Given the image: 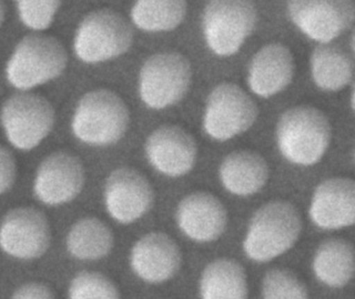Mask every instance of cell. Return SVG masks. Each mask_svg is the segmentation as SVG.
<instances>
[{
    "mask_svg": "<svg viewBox=\"0 0 355 299\" xmlns=\"http://www.w3.org/2000/svg\"><path fill=\"white\" fill-rule=\"evenodd\" d=\"M187 3L182 0L139 1L133 6L131 17L139 28L146 31H168L176 28L185 18Z\"/></svg>",
    "mask_w": 355,
    "mask_h": 299,
    "instance_id": "cell-24",
    "label": "cell"
},
{
    "mask_svg": "<svg viewBox=\"0 0 355 299\" xmlns=\"http://www.w3.org/2000/svg\"><path fill=\"white\" fill-rule=\"evenodd\" d=\"M50 227L45 214L31 207L10 210L0 225V248L15 258L37 259L47 252Z\"/></svg>",
    "mask_w": 355,
    "mask_h": 299,
    "instance_id": "cell-10",
    "label": "cell"
},
{
    "mask_svg": "<svg viewBox=\"0 0 355 299\" xmlns=\"http://www.w3.org/2000/svg\"><path fill=\"white\" fill-rule=\"evenodd\" d=\"M146 153L160 173L180 177L191 171L198 147L193 137L178 126H162L148 137Z\"/></svg>",
    "mask_w": 355,
    "mask_h": 299,
    "instance_id": "cell-14",
    "label": "cell"
},
{
    "mask_svg": "<svg viewBox=\"0 0 355 299\" xmlns=\"http://www.w3.org/2000/svg\"><path fill=\"white\" fill-rule=\"evenodd\" d=\"M252 98L234 83H221L209 95L204 128L212 139L227 141L250 128L258 118Z\"/></svg>",
    "mask_w": 355,
    "mask_h": 299,
    "instance_id": "cell-9",
    "label": "cell"
},
{
    "mask_svg": "<svg viewBox=\"0 0 355 299\" xmlns=\"http://www.w3.org/2000/svg\"><path fill=\"white\" fill-rule=\"evenodd\" d=\"M85 184L83 163L74 155L56 152L40 165L35 182V192L48 205H60L74 200Z\"/></svg>",
    "mask_w": 355,
    "mask_h": 299,
    "instance_id": "cell-13",
    "label": "cell"
},
{
    "mask_svg": "<svg viewBox=\"0 0 355 299\" xmlns=\"http://www.w3.org/2000/svg\"><path fill=\"white\" fill-rule=\"evenodd\" d=\"M106 208L112 219L131 223L149 212L154 203V190L147 178L135 169H116L106 180Z\"/></svg>",
    "mask_w": 355,
    "mask_h": 299,
    "instance_id": "cell-12",
    "label": "cell"
},
{
    "mask_svg": "<svg viewBox=\"0 0 355 299\" xmlns=\"http://www.w3.org/2000/svg\"><path fill=\"white\" fill-rule=\"evenodd\" d=\"M331 128L317 108L296 106L282 114L277 123V145L292 163L312 165L321 160L331 143Z\"/></svg>",
    "mask_w": 355,
    "mask_h": 299,
    "instance_id": "cell-2",
    "label": "cell"
},
{
    "mask_svg": "<svg viewBox=\"0 0 355 299\" xmlns=\"http://www.w3.org/2000/svg\"><path fill=\"white\" fill-rule=\"evenodd\" d=\"M70 299H120L118 288L105 275L83 271L71 282Z\"/></svg>",
    "mask_w": 355,
    "mask_h": 299,
    "instance_id": "cell-25",
    "label": "cell"
},
{
    "mask_svg": "<svg viewBox=\"0 0 355 299\" xmlns=\"http://www.w3.org/2000/svg\"><path fill=\"white\" fill-rule=\"evenodd\" d=\"M12 299H55L51 290L41 283H28L21 286Z\"/></svg>",
    "mask_w": 355,
    "mask_h": 299,
    "instance_id": "cell-29",
    "label": "cell"
},
{
    "mask_svg": "<svg viewBox=\"0 0 355 299\" xmlns=\"http://www.w3.org/2000/svg\"><path fill=\"white\" fill-rule=\"evenodd\" d=\"M302 228V217L293 205L284 200L268 203L252 216L244 252L256 262H268L293 248Z\"/></svg>",
    "mask_w": 355,
    "mask_h": 299,
    "instance_id": "cell-1",
    "label": "cell"
},
{
    "mask_svg": "<svg viewBox=\"0 0 355 299\" xmlns=\"http://www.w3.org/2000/svg\"><path fill=\"white\" fill-rule=\"evenodd\" d=\"M354 158H355V152H354Z\"/></svg>",
    "mask_w": 355,
    "mask_h": 299,
    "instance_id": "cell-33",
    "label": "cell"
},
{
    "mask_svg": "<svg viewBox=\"0 0 355 299\" xmlns=\"http://www.w3.org/2000/svg\"><path fill=\"white\" fill-rule=\"evenodd\" d=\"M311 219L321 229L338 230L355 225V181L333 178L319 184L313 196Z\"/></svg>",
    "mask_w": 355,
    "mask_h": 299,
    "instance_id": "cell-15",
    "label": "cell"
},
{
    "mask_svg": "<svg viewBox=\"0 0 355 299\" xmlns=\"http://www.w3.org/2000/svg\"><path fill=\"white\" fill-rule=\"evenodd\" d=\"M114 246L112 230L95 217H85L73 225L67 237L69 253L80 260H98Z\"/></svg>",
    "mask_w": 355,
    "mask_h": 299,
    "instance_id": "cell-22",
    "label": "cell"
},
{
    "mask_svg": "<svg viewBox=\"0 0 355 299\" xmlns=\"http://www.w3.org/2000/svg\"><path fill=\"white\" fill-rule=\"evenodd\" d=\"M264 299H309L306 285L291 271L272 269L263 280Z\"/></svg>",
    "mask_w": 355,
    "mask_h": 299,
    "instance_id": "cell-26",
    "label": "cell"
},
{
    "mask_svg": "<svg viewBox=\"0 0 355 299\" xmlns=\"http://www.w3.org/2000/svg\"><path fill=\"white\" fill-rule=\"evenodd\" d=\"M223 186L237 196H250L258 192L268 180L269 169L261 155L239 151L227 155L219 169Z\"/></svg>",
    "mask_w": 355,
    "mask_h": 299,
    "instance_id": "cell-19",
    "label": "cell"
},
{
    "mask_svg": "<svg viewBox=\"0 0 355 299\" xmlns=\"http://www.w3.org/2000/svg\"><path fill=\"white\" fill-rule=\"evenodd\" d=\"M352 51H354V53L355 55V31H354V35H352Z\"/></svg>",
    "mask_w": 355,
    "mask_h": 299,
    "instance_id": "cell-31",
    "label": "cell"
},
{
    "mask_svg": "<svg viewBox=\"0 0 355 299\" xmlns=\"http://www.w3.org/2000/svg\"><path fill=\"white\" fill-rule=\"evenodd\" d=\"M288 12L304 35L323 44L341 35L355 21V4L343 0L291 1Z\"/></svg>",
    "mask_w": 355,
    "mask_h": 299,
    "instance_id": "cell-11",
    "label": "cell"
},
{
    "mask_svg": "<svg viewBox=\"0 0 355 299\" xmlns=\"http://www.w3.org/2000/svg\"><path fill=\"white\" fill-rule=\"evenodd\" d=\"M189 60L176 52L155 54L139 74V94L149 108L162 110L183 99L191 81Z\"/></svg>",
    "mask_w": 355,
    "mask_h": 299,
    "instance_id": "cell-7",
    "label": "cell"
},
{
    "mask_svg": "<svg viewBox=\"0 0 355 299\" xmlns=\"http://www.w3.org/2000/svg\"><path fill=\"white\" fill-rule=\"evenodd\" d=\"M311 69L317 87L329 92L344 89L354 75L349 56L336 46L321 45L315 48L311 58Z\"/></svg>",
    "mask_w": 355,
    "mask_h": 299,
    "instance_id": "cell-23",
    "label": "cell"
},
{
    "mask_svg": "<svg viewBox=\"0 0 355 299\" xmlns=\"http://www.w3.org/2000/svg\"><path fill=\"white\" fill-rule=\"evenodd\" d=\"M60 6V1H20L19 15L29 28L42 31L50 26Z\"/></svg>",
    "mask_w": 355,
    "mask_h": 299,
    "instance_id": "cell-27",
    "label": "cell"
},
{
    "mask_svg": "<svg viewBox=\"0 0 355 299\" xmlns=\"http://www.w3.org/2000/svg\"><path fill=\"white\" fill-rule=\"evenodd\" d=\"M200 294L202 299H246L245 271L231 259L210 263L202 273Z\"/></svg>",
    "mask_w": 355,
    "mask_h": 299,
    "instance_id": "cell-21",
    "label": "cell"
},
{
    "mask_svg": "<svg viewBox=\"0 0 355 299\" xmlns=\"http://www.w3.org/2000/svg\"><path fill=\"white\" fill-rule=\"evenodd\" d=\"M133 43V31L122 15L99 10L85 17L75 35L77 56L89 64L126 53Z\"/></svg>",
    "mask_w": 355,
    "mask_h": 299,
    "instance_id": "cell-5",
    "label": "cell"
},
{
    "mask_svg": "<svg viewBox=\"0 0 355 299\" xmlns=\"http://www.w3.org/2000/svg\"><path fill=\"white\" fill-rule=\"evenodd\" d=\"M313 269L321 283L331 288L344 287L355 275L354 246L339 238L327 240L317 248Z\"/></svg>",
    "mask_w": 355,
    "mask_h": 299,
    "instance_id": "cell-20",
    "label": "cell"
},
{
    "mask_svg": "<svg viewBox=\"0 0 355 299\" xmlns=\"http://www.w3.org/2000/svg\"><path fill=\"white\" fill-rule=\"evenodd\" d=\"M55 112L41 96L17 94L2 106L1 122L8 141L20 150L37 147L51 131Z\"/></svg>",
    "mask_w": 355,
    "mask_h": 299,
    "instance_id": "cell-8",
    "label": "cell"
},
{
    "mask_svg": "<svg viewBox=\"0 0 355 299\" xmlns=\"http://www.w3.org/2000/svg\"><path fill=\"white\" fill-rule=\"evenodd\" d=\"M16 178V162L14 156L0 146V194L10 189Z\"/></svg>",
    "mask_w": 355,
    "mask_h": 299,
    "instance_id": "cell-28",
    "label": "cell"
},
{
    "mask_svg": "<svg viewBox=\"0 0 355 299\" xmlns=\"http://www.w3.org/2000/svg\"><path fill=\"white\" fill-rule=\"evenodd\" d=\"M223 203L208 192H194L178 206L177 221L185 235L198 242L215 241L227 225Z\"/></svg>",
    "mask_w": 355,
    "mask_h": 299,
    "instance_id": "cell-17",
    "label": "cell"
},
{
    "mask_svg": "<svg viewBox=\"0 0 355 299\" xmlns=\"http://www.w3.org/2000/svg\"><path fill=\"white\" fill-rule=\"evenodd\" d=\"M182 255L176 242L164 233L144 236L133 246V271L148 283H162L172 279L181 265Z\"/></svg>",
    "mask_w": 355,
    "mask_h": 299,
    "instance_id": "cell-16",
    "label": "cell"
},
{
    "mask_svg": "<svg viewBox=\"0 0 355 299\" xmlns=\"http://www.w3.org/2000/svg\"><path fill=\"white\" fill-rule=\"evenodd\" d=\"M352 108H354V112H355V85H354V92H352Z\"/></svg>",
    "mask_w": 355,
    "mask_h": 299,
    "instance_id": "cell-32",
    "label": "cell"
},
{
    "mask_svg": "<svg viewBox=\"0 0 355 299\" xmlns=\"http://www.w3.org/2000/svg\"><path fill=\"white\" fill-rule=\"evenodd\" d=\"M258 12L252 2L217 0L207 4L202 16L205 39L217 55H233L254 31Z\"/></svg>",
    "mask_w": 355,
    "mask_h": 299,
    "instance_id": "cell-6",
    "label": "cell"
},
{
    "mask_svg": "<svg viewBox=\"0 0 355 299\" xmlns=\"http://www.w3.org/2000/svg\"><path fill=\"white\" fill-rule=\"evenodd\" d=\"M129 119L128 108L116 93L96 89L79 101L73 117V133L89 145H112L124 137Z\"/></svg>",
    "mask_w": 355,
    "mask_h": 299,
    "instance_id": "cell-3",
    "label": "cell"
},
{
    "mask_svg": "<svg viewBox=\"0 0 355 299\" xmlns=\"http://www.w3.org/2000/svg\"><path fill=\"white\" fill-rule=\"evenodd\" d=\"M4 18V6L2 2H0V24H1L2 21H3Z\"/></svg>",
    "mask_w": 355,
    "mask_h": 299,
    "instance_id": "cell-30",
    "label": "cell"
},
{
    "mask_svg": "<svg viewBox=\"0 0 355 299\" xmlns=\"http://www.w3.org/2000/svg\"><path fill=\"white\" fill-rule=\"evenodd\" d=\"M294 69V58L289 48L279 43L269 44L252 58L248 85L256 95L271 97L291 83Z\"/></svg>",
    "mask_w": 355,
    "mask_h": 299,
    "instance_id": "cell-18",
    "label": "cell"
},
{
    "mask_svg": "<svg viewBox=\"0 0 355 299\" xmlns=\"http://www.w3.org/2000/svg\"><path fill=\"white\" fill-rule=\"evenodd\" d=\"M67 60L66 49L55 37L27 35L10 56L6 77L15 87L25 91L60 76Z\"/></svg>",
    "mask_w": 355,
    "mask_h": 299,
    "instance_id": "cell-4",
    "label": "cell"
}]
</instances>
